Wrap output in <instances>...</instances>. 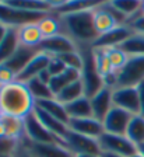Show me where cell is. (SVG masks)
Returning <instances> with one entry per match:
<instances>
[{
	"instance_id": "cell-15",
	"label": "cell",
	"mask_w": 144,
	"mask_h": 157,
	"mask_svg": "<svg viewBox=\"0 0 144 157\" xmlns=\"http://www.w3.org/2000/svg\"><path fill=\"white\" fill-rule=\"evenodd\" d=\"M50 59H52L50 55L39 51V52L36 53V55L30 60V63L25 66V69H24L23 72L17 76V82L28 83L30 80L38 77V75H39L41 72H43L45 69H48Z\"/></svg>"
},
{
	"instance_id": "cell-32",
	"label": "cell",
	"mask_w": 144,
	"mask_h": 157,
	"mask_svg": "<svg viewBox=\"0 0 144 157\" xmlns=\"http://www.w3.org/2000/svg\"><path fill=\"white\" fill-rule=\"evenodd\" d=\"M92 53H94V62H95V67L98 70V73L101 75V77H106L111 73H115L113 67H112L109 58L106 55L105 49H94L92 48Z\"/></svg>"
},
{
	"instance_id": "cell-18",
	"label": "cell",
	"mask_w": 144,
	"mask_h": 157,
	"mask_svg": "<svg viewBox=\"0 0 144 157\" xmlns=\"http://www.w3.org/2000/svg\"><path fill=\"white\" fill-rule=\"evenodd\" d=\"M94 27L97 29L98 35L106 34L109 31H112L113 28H116L120 24L118 23V20L113 17V14L109 11L106 2L105 3H99L98 6L94 9Z\"/></svg>"
},
{
	"instance_id": "cell-43",
	"label": "cell",
	"mask_w": 144,
	"mask_h": 157,
	"mask_svg": "<svg viewBox=\"0 0 144 157\" xmlns=\"http://www.w3.org/2000/svg\"><path fill=\"white\" fill-rule=\"evenodd\" d=\"M137 153H140L141 156H144V143H141L137 146Z\"/></svg>"
},
{
	"instance_id": "cell-23",
	"label": "cell",
	"mask_w": 144,
	"mask_h": 157,
	"mask_svg": "<svg viewBox=\"0 0 144 157\" xmlns=\"http://www.w3.org/2000/svg\"><path fill=\"white\" fill-rule=\"evenodd\" d=\"M66 111L70 119H81V118H91L92 117V108L91 101L88 97H81L76 101L66 104Z\"/></svg>"
},
{
	"instance_id": "cell-31",
	"label": "cell",
	"mask_w": 144,
	"mask_h": 157,
	"mask_svg": "<svg viewBox=\"0 0 144 157\" xmlns=\"http://www.w3.org/2000/svg\"><path fill=\"white\" fill-rule=\"evenodd\" d=\"M28 88H30L32 97L35 98V101H39V100H50V98H55L53 93L50 91L49 84L41 82L38 77L32 78L30 82L27 83Z\"/></svg>"
},
{
	"instance_id": "cell-9",
	"label": "cell",
	"mask_w": 144,
	"mask_h": 157,
	"mask_svg": "<svg viewBox=\"0 0 144 157\" xmlns=\"http://www.w3.org/2000/svg\"><path fill=\"white\" fill-rule=\"evenodd\" d=\"M24 124H25V137L30 142H34V143H60L59 139L43 126L42 122L35 115V112L24 118Z\"/></svg>"
},
{
	"instance_id": "cell-36",
	"label": "cell",
	"mask_w": 144,
	"mask_h": 157,
	"mask_svg": "<svg viewBox=\"0 0 144 157\" xmlns=\"http://www.w3.org/2000/svg\"><path fill=\"white\" fill-rule=\"evenodd\" d=\"M17 80V76L13 70L7 67L6 65H0V86L9 84Z\"/></svg>"
},
{
	"instance_id": "cell-40",
	"label": "cell",
	"mask_w": 144,
	"mask_h": 157,
	"mask_svg": "<svg viewBox=\"0 0 144 157\" xmlns=\"http://www.w3.org/2000/svg\"><path fill=\"white\" fill-rule=\"evenodd\" d=\"M16 157H34V156L20 143V147H18V150H17V153H16Z\"/></svg>"
},
{
	"instance_id": "cell-46",
	"label": "cell",
	"mask_w": 144,
	"mask_h": 157,
	"mask_svg": "<svg viewBox=\"0 0 144 157\" xmlns=\"http://www.w3.org/2000/svg\"><path fill=\"white\" fill-rule=\"evenodd\" d=\"M4 136V131H3V126H2V124H0V137Z\"/></svg>"
},
{
	"instance_id": "cell-7",
	"label": "cell",
	"mask_w": 144,
	"mask_h": 157,
	"mask_svg": "<svg viewBox=\"0 0 144 157\" xmlns=\"http://www.w3.org/2000/svg\"><path fill=\"white\" fill-rule=\"evenodd\" d=\"M62 144L67 147L74 156L77 154H101V147H99L98 139L90 136H84L77 132H73L69 129V132L63 137Z\"/></svg>"
},
{
	"instance_id": "cell-3",
	"label": "cell",
	"mask_w": 144,
	"mask_h": 157,
	"mask_svg": "<svg viewBox=\"0 0 144 157\" xmlns=\"http://www.w3.org/2000/svg\"><path fill=\"white\" fill-rule=\"evenodd\" d=\"M79 51L84 56V66L81 70V82L84 86V95L85 97H94L97 93L104 87V78L98 73L94 62V53H92L91 45L79 46Z\"/></svg>"
},
{
	"instance_id": "cell-35",
	"label": "cell",
	"mask_w": 144,
	"mask_h": 157,
	"mask_svg": "<svg viewBox=\"0 0 144 157\" xmlns=\"http://www.w3.org/2000/svg\"><path fill=\"white\" fill-rule=\"evenodd\" d=\"M66 65L60 60L57 56H52V59H50V62H49V66H48V72L50 73V76H57L60 75V73H63L66 70Z\"/></svg>"
},
{
	"instance_id": "cell-13",
	"label": "cell",
	"mask_w": 144,
	"mask_h": 157,
	"mask_svg": "<svg viewBox=\"0 0 144 157\" xmlns=\"http://www.w3.org/2000/svg\"><path fill=\"white\" fill-rule=\"evenodd\" d=\"M133 115L130 112L124 111L122 108L113 107L111 111L108 112V115L105 117L104 122V131L108 133H113V135H126L127 126L130 124Z\"/></svg>"
},
{
	"instance_id": "cell-22",
	"label": "cell",
	"mask_w": 144,
	"mask_h": 157,
	"mask_svg": "<svg viewBox=\"0 0 144 157\" xmlns=\"http://www.w3.org/2000/svg\"><path fill=\"white\" fill-rule=\"evenodd\" d=\"M80 78H81V72H80V70L67 67L63 73H60V75H57V76H53V77L50 78V82H49L50 91H52L53 95L56 97V95L59 94L65 87H67L70 83L77 82Z\"/></svg>"
},
{
	"instance_id": "cell-21",
	"label": "cell",
	"mask_w": 144,
	"mask_h": 157,
	"mask_svg": "<svg viewBox=\"0 0 144 157\" xmlns=\"http://www.w3.org/2000/svg\"><path fill=\"white\" fill-rule=\"evenodd\" d=\"M17 35L21 45L32 46V48H39L41 42L43 41V35L38 27V23L27 24L17 28Z\"/></svg>"
},
{
	"instance_id": "cell-49",
	"label": "cell",
	"mask_w": 144,
	"mask_h": 157,
	"mask_svg": "<svg viewBox=\"0 0 144 157\" xmlns=\"http://www.w3.org/2000/svg\"><path fill=\"white\" fill-rule=\"evenodd\" d=\"M0 118H2V111H0Z\"/></svg>"
},
{
	"instance_id": "cell-16",
	"label": "cell",
	"mask_w": 144,
	"mask_h": 157,
	"mask_svg": "<svg viewBox=\"0 0 144 157\" xmlns=\"http://www.w3.org/2000/svg\"><path fill=\"white\" fill-rule=\"evenodd\" d=\"M39 52V48H32V46H25L21 45L17 48V51L13 53L10 59H7L3 65H6L7 67L13 70L16 73V76H18L21 72H23L25 66L30 63V60Z\"/></svg>"
},
{
	"instance_id": "cell-25",
	"label": "cell",
	"mask_w": 144,
	"mask_h": 157,
	"mask_svg": "<svg viewBox=\"0 0 144 157\" xmlns=\"http://www.w3.org/2000/svg\"><path fill=\"white\" fill-rule=\"evenodd\" d=\"M18 46L20 41L17 35V28H9L4 39L0 42V65H3L7 59H10Z\"/></svg>"
},
{
	"instance_id": "cell-2",
	"label": "cell",
	"mask_w": 144,
	"mask_h": 157,
	"mask_svg": "<svg viewBox=\"0 0 144 157\" xmlns=\"http://www.w3.org/2000/svg\"><path fill=\"white\" fill-rule=\"evenodd\" d=\"M94 9L59 16L62 23V34L70 36L79 46L92 45L99 36L94 27Z\"/></svg>"
},
{
	"instance_id": "cell-39",
	"label": "cell",
	"mask_w": 144,
	"mask_h": 157,
	"mask_svg": "<svg viewBox=\"0 0 144 157\" xmlns=\"http://www.w3.org/2000/svg\"><path fill=\"white\" fill-rule=\"evenodd\" d=\"M38 78H39L41 82L46 83V84H49L50 78H52V76H50V73L48 72V69H45V70H43V72H41L39 75H38Z\"/></svg>"
},
{
	"instance_id": "cell-17",
	"label": "cell",
	"mask_w": 144,
	"mask_h": 157,
	"mask_svg": "<svg viewBox=\"0 0 144 157\" xmlns=\"http://www.w3.org/2000/svg\"><path fill=\"white\" fill-rule=\"evenodd\" d=\"M70 131L77 132L84 136H90L94 139H98L104 133V125L94 117L91 118H81V119H70L67 124Z\"/></svg>"
},
{
	"instance_id": "cell-19",
	"label": "cell",
	"mask_w": 144,
	"mask_h": 157,
	"mask_svg": "<svg viewBox=\"0 0 144 157\" xmlns=\"http://www.w3.org/2000/svg\"><path fill=\"white\" fill-rule=\"evenodd\" d=\"M34 112H35V115L38 117V119L42 122L43 126H45L52 135H55V136L60 140V144H62L63 137H65L66 133L69 132V126H67L66 124H63V122H60L59 119H56L55 117L49 115L48 112H45L43 109L38 108L36 105H35V109H34Z\"/></svg>"
},
{
	"instance_id": "cell-38",
	"label": "cell",
	"mask_w": 144,
	"mask_h": 157,
	"mask_svg": "<svg viewBox=\"0 0 144 157\" xmlns=\"http://www.w3.org/2000/svg\"><path fill=\"white\" fill-rule=\"evenodd\" d=\"M138 98H140V115L144 117V82L137 86Z\"/></svg>"
},
{
	"instance_id": "cell-33",
	"label": "cell",
	"mask_w": 144,
	"mask_h": 157,
	"mask_svg": "<svg viewBox=\"0 0 144 157\" xmlns=\"http://www.w3.org/2000/svg\"><path fill=\"white\" fill-rule=\"evenodd\" d=\"M57 58L62 60L66 65V67L70 69H76V70H83V66H84V56L80 52L79 49L77 51H73V52H67L63 53V55L57 56Z\"/></svg>"
},
{
	"instance_id": "cell-44",
	"label": "cell",
	"mask_w": 144,
	"mask_h": 157,
	"mask_svg": "<svg viewBox=\"0 0 144 157\" xmlns=\"http://www.w3.org/2000/svg\"><path fill=\"white\" fill-rule=\"evenodd\" d=\"M76 157H101V154H77Z\"/></svg>"
},
{
	"instance_id": "cell-37",
	"label": "cell",
	"mask_w": 144,
	"mask_h": 157,
	"mask_svg": "<svg viewBox=\"0 0 144 157\" xmlns=\"http://www.w3.org/2000/svg\"><path fill=\"white\" fill-rule=\"evenodd\" d=\"M126 25H129L131 29H133L134 33H137V34H144V16H138L136 17V18L130 20Z\"/></svg>"
},
{
	"instance_id": "cell-26",
	"label": "cell",
	"mask_w": 144,
	"mask_h": 157,
	"mask_svg": "<svg viewBox=\"0 0 144 157\" xmlns=\"http://www.w3.org/2000/svg\"><path fill=\"white\" fill-rule=\"evenodd\" d=\"M81 97H84V86H83V82H81V78H80L77 82L70 83L67 87H65L55 98L59 102H62L63 105H66V104H70V102L76 101V100H79Z\"/></svg>"
},
{
	"instance_id": "cell-28",
	"label": "cell",
	"mask_w": 144,
	"mask_h": 157,
	"mask_svg": "<svg viewBox=\"0 0 144 157\" xmlns=\"http://www.w3.org/2000/svg\"><path fill=\"white\" fill-rule=\"evenodd\" d=\"M111 3L123 16H126V18H127L126 24L141 14V2H138V0H116V2H111Z\"/></svg>"
},
{
	"instance_id": "cell-14",
	"label": "cell",
	"mask_w": 144,
	"mask_h": 157,
	"mask_svg": "<svg viewBox=\"0 0 144 157\" xmlns=\"http://www.w3.org/2000/svg\"><path fill=\"white\" fill-rule=\"evenodd\" d=\"M112 93H113L112 88L104 86L94 97L90 98L91 108H92V117H94L95 119H98L99 122H104L105 117H106L108 112L113 108Z\"/></svg>"
},
{
	"instance_id": "cell-8",
	"label": "cell",
	"mask_w": 144,
	"mask_h": 157,
	"mask_svg": "<svg viewBox=\"0 0 144 157\" xmlns=\"http://www.w3.org/2000/svg\"><path fill=\"white\" fill-rule=\"evenodd\" d=\"M113 107L122 108L131 115H140V98L137 87H116L112 93Z\"/></svg>"
},
{
	"instance_id": "cell-27",
	"label": "cell",
	"mask_w": 144,
	"mask_h": 157,
	"mask_svg": "<svg viewBox=\"0 0 144 157\" xmlns=\"http://www.w3.org/2000/svg\"><path fill=\"white\" fill-rule=\"evenodd\" d=\"M38 27H39L43 38H49V36L62 34V23H60V17L56 16V14H53V13L48 14V16H45L41 21H38Z\"/></svg>"
},
{
	"instance_id": "cell-1",
	"label": "cell",
	"mask_w": 144,
	"mask_h": 157,
	"mask_svg": "<svg viewBox=\"0 0 144 157\" xmlns=\"http://www.w3.org/2000/svg\"><path fill=\"white\" fill-rule=\"evenodd\" d=\"M35 98L32 97L27 83L13 82L0 86V111L3 115L25 118L35 109Z\"/></svg>"
},
{
	"instance_id": "cell-41",
	"label": "cell",
	"mask_w": 144,
	"mask_h": 157,
	"mask_svg": "<svg viewBox=\"0 0 144 157\" xmlns=\"http://www.w3.org/2000/svg\"><path fill=\"white\" fill-rule=\"evenodd\" d=\"M7 27H4L3 24H0V42L4 39V36H6V34H7Z\"/></svg>"
},
{
	"instance_id": "cell-10",
	"label": "cell",
	"mask_w": 144,
	"mask_h": 157,
	"mask_svg": "<svg viewBox=\"0 0 144 157\" xmlns=\"http://www.w3.org/2000/svg\"><path fill=\"white\" fill-rule=\"evenodd\" d=\"M34 157H76L60 143H34L24 137L20 142Z\"/></svg>"
},
{
	"instance_id": "cell-11",
	"label": "cell",
	"mask_w": 144,
	"mask_h": 157,
	"mask_svg": "<svg viewBox=\"0 0 144 157\" xmlns=\"http://www.w3.org/2000/svg\"><path fill=\"white\" fill-rule=\"evenodd\" d=\"M77 49H79V45L66 34H57L49 38H43L39 45L41 52H45L50 56H60L63 53L73 52Z\"/></svg>"
},
{
	"instance_id": "cell-4",
	"label": "cell",
	"mask_w": 144,
	"mask_h": 157,
	"mask_svg": "<svg viewBox=\"0 0 144 157\" xmlns=\"http://www.w3.org/2000/svg\"><path fill=\"white\" fill-rule=\"evenodd\" d=\"M50 13L41 11H27V10L13 7L7 2H0V24L7 28H20L27 24L38 23Z\"/></svg>"
},
{
	"instance_id": "cell-42",
	"label": "cell",
	"mask_w": 144,
	"mask_h": 157,
	"mask_svg": "<svg viewBox=\"0 0 144 157\" xmlns=\"http://www.w3.org/2000/svg\"><path fill=\"white\" fill-rule=\"evenodd\" d=\"M101 157H123L119 154H113V153H101Z\"/></svg>"
},
{
	"instance_id": "cell-6",
	"label": "cell",
	"mask_w": 144,
	"mask_h": 157,
	"mask_svg": "<svg viewBox=\"0 0 144 157\" xmlns=\"http://www.w3.org/2000/svg\"><path fill=\"white\" fill-rule=\"evenodd\" d=\"M118 87H137L144 82V56H129L124 66L116 72Z\"/></svg>"
},
{
	"instance_id": "cell-12",
	"label": "cell",
	"mask_w": 144,
	"mask_h": 157,
	"mask_svg": "<svg viewBox=\"0 0 144 157\" xmlns=\"http://www.w3.org/2000/svg\"><path fill=\"white\" fill-rule=\"evenodd\" d=\"M134 34V31L129 25H118L112 31L102 34L95 39V42L91 45L94 49H109V48H119L122 44L129 39Z\"/></svg>"
},
{
	"instance_id": "cell-34",
	"label": "cell",
	"mask_w": 144,
	"mask_h": 157,
	"mask_svg": "<svg viewBox=\"0 0 144 157\" xmlns=\"http://www.w3.org/2000/svg\"><path fill=\"white\" fill-rule=\"evenodd\" d=\"M105 51H106V55H108L109 62H111L115 72L120 70L124 66V63L127 62L129 56L126 55L120 48H109V49H105Z\"/></svg>"
},
{
	"instance_id": "cell-30",
	"label": "cell",
	"mask_w": 144,
	"mask_h": 157,
	"mask_svg": "<svg viewBox=\"0 0 144 157\" xmlns=\"http://www.w3.org/2000/svg\"><path fill=\"white\" fill-rule=\"evenodd\" d=\"M126 136L133 142L136 146L144 143V117L133 115L130 124L126 131Z\"/></svg>"
},
{
	"instance_id": "cell-5",
	"label": "cell",
	"mask_w": 144,
	"mask_h": 157,
	"mask_svg": "<svg viewBox=\"0 0 144 157\" xmlns=\"http://www.w3.org/2000/svg\"><path fill=\"white\" fill-rule=\"evenodd\" d=\"M102 153H113L123 157H131L137 153V146L126 135H113L104 132L98 137Z\"/></svg>"
},
{
	"instance_id": "cell-45",
	"label": "cell",
	"mask_w": 144,
	"mask_h": 157,
	"mask_svg": "<svg viewBox=\"0 0 144 157\" xmlns=\"http://www.w3.org/2000/svg\"><path fill=\"white\" fill-rule=\"evenodd\" d=\"M0 157H16V154H0Z\"/></svg>"
},
{
	"instance_id": "cell-20",
	"label": "cell",
	"mask_w": 144,
	"mask_h": 157,
	"mask_svg": "<svg viewBox=\"0 0 144 157\" xmlns=\"http://www.w3.org/2000/svg\"><path fill=\"white\" fill-rule=\"evenodd\" d=\"M0 124L3 126L4 136L14 139L17 142H21L25 137V124L23 118L10 117V115H3L0 118Z\"/></svg>"
},
{
	"instance_id": "cell-24",
	"label": "cell",
	"mask_w": 144,
	"mask_h": 157,
	"mask_svg": "<svg viewBox=\"0 0 144 157\" xmlns=\"http://www.w3.org/2000/svg\"><path fill=\"white\" fill-rule=\"evenodd\" d=\"M36 107L43 109L45 112H48L49 115L55 117L56 119H59L60 122L63 124H69L70 118L67 115V111H66V107L59 102L56 98H50V100H39V101H36Z\"/></svg>"
},
{
	"instance_id": "cell-47",
	"label": "cell",
	"mask_w": 144,
	"mask_h": 157,
	"mask_svg": "<svg viewBox=\"0 0 144 157\" xmlns=\"http://www.w3.org/2000/svg\"><path fill=\"white\" fill-rule=\"evenodd\" d=\"M141 16H144V2H141Z\"/></svg>"
},
{
	"instance_id": "cell-48",
	"label": "cell",
	"mask_w": 144,
	"mask_h": 157,
	"mask_svg": "<svg viewBox=\"0 0 144 157\" xmlns=\"http://www.w3.org/2000/svg\"><path fill=\"white\" fill-rule=\"evenodd\" d=\"M131 157H144V156H141L140 153H136V154H134V156H131Z\"/></svg>"
},
{
	"instance_id": "cell-29",
	"label": "cell",
	"mask_w": 144,
	"mask_h": 157,
	"mask_svg": "<svg viewBox=\"0 0 144 157\" xmlns=\"http://www.w3.org/2000/svg\"><path fill=\"white\" fill-rule=\"evenodd\" d=\"M119 48L127 56H144V34L134 33Z\"/></svg>"
}]
</instances>
